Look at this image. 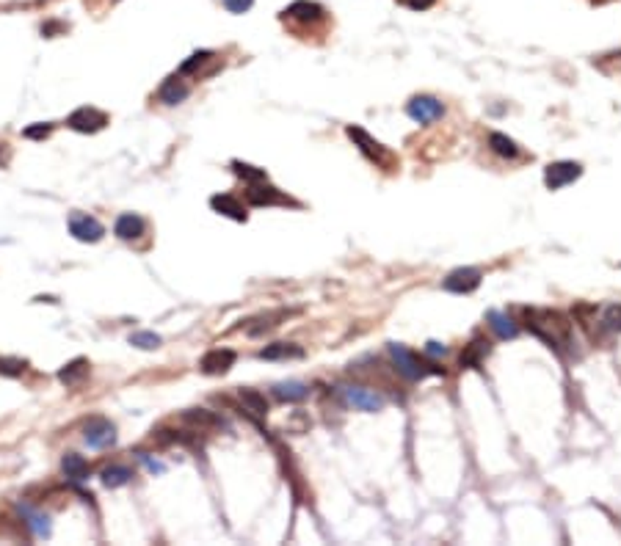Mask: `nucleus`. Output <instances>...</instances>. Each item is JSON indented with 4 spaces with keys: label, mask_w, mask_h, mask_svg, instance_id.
<instances>
[{
    "label": "nucleus",
    "mask_w": 621,
    "mask_h": 546,
    "mask_svg": "<svg viewBox=\"0 0 621 546\" xmlns=\"http://www.w3.org/2000/svg\"><path fill=\"white\" fill-rule=\"evenodd\" d=\"M489 147L494 155H500V158H505V161H514L517 155H519V147H517V141H511L508 135H503V132H491L489 135Z\"/></svg>",
    "instance_id": "obj_24"
},
{
    "label": "nucleus",
    "mask_w": 621,
    "mask_h": 546,
    "mask_svg": "<svg viewBox=\"0 0 621 546\" xmlns=\"http://www.w3.org/2000/svg\"><path fill=\"white\" fill-rule=\"evenodd\" d=\"M108 125V116L97 111V108H89V105H83V108H78L72 116H69V128L78 130V132H97Z\"/></svg>",
    "instance_id": "obj_9"
},
{
    "label": "nucleus",
    "mask_w": 621,
    "mask_h": 546,
    "mask_svg": "<svg viewBox=\"0 0 621 546\" xmlns=\"http://www.w3.org/2000/svg\"><path fill=\"white\" fill-rule=\"evenodd\" d=\"M481 279H484V276H481L478 268H456V271H450V273L445 276L442 287L448 290V292H456V295H467V292L481 287Z\"/></svg>",
    "instance_id": "obj_6"
},
{
    "label": "nucleus",
    "mask_w": 621,
    "mask_h": 546,
    "mask_svg": "<svg viewBox=\"0 0 621 546\" xmlns=\"http://www.w3.org/2000/svg\"><path fill=\"white\" fill-rule=\"evenodd\" d=\"M580 174H583V166L574 161L550 163L547 171H544V185H547L550 191H560V188H566L569 182H574Z\"/></svg>",
    "instance_id": "obj_4"
},
{
    "label": "nucleus",
    "mask_w": 621,
    "mask_h": 546,
    "mask_svg": "<svg viewBox=\"0 0 621 546\" xmlns=\"http://www.w3.org/2000/svg\"><path fill=\"white\" fill-rule=\"evenodd\" d=\"M345 400L351 406H357L359 411H381L384 409V397L376 389H364V386H345Z\"/></svg>",
    "instance_id": "obj_10"
},
{
    "label": "nucleus",
    "mask_w": 621,
    "mask_h": 546,
    "mask_svg": "<svg viewBox=\"0 0 621 546\" xmlns=\"http://www.w3.org/2000/svg\"><path fill=\"white\" fill-rule=\"evenodd\" d=\"M486 321H489V328L500 337V340H514L517 334H519V328H517V323L511 321L508 315H503V312H497V309H491L489 315H486Z\"/></svg>",
    "instance_id": "obj_19"
},
{
    "label": "nucleus",
    "mask_w": 621,
    "mask_h": 546,
    "mask_svg": "<svg viewBox=\"0 0 621 546\" xmlns=\"http://www.w3.org/2000/svg\"><path fill=\"white\" fill-rule=\"evenodd\" d=\"M324 14H326L324 6L315 3V0H295L282 11V17H290V20H298V23H318V20H324Z\"/></svg>",
    "instance_id": "obj_13"
},
{
    "label": "nucleus",
    "mask_w": 621,
    "mask_h": 546,
    "mask_svg": "<svg viewBox=\"0 0 621 546\" xmlns=\"http://www.w3.org/2000/svg\"><path fill=\"white\" fill-rule=\"evenodd\" d=\"M20 514H23V519L28 521V527H31V533L36 535V538H50V533H53V527H50V516L33 511L31 505H20Z\"/></svg>",
    "instance_id": "obj_17"
},
{
    "label": "nucleus",
    "mask_w": 621,
    "mask_h": 546,
    "mask_svg": "<svg viewBox=\"0 0 621 546\" xmlns=\"http://www.w3.org/2000/svg\"><path fill=\"white\" fill-rule=\"evenodd\" d=\"M183 419L191 422V425H202V428H219V425H224L221 419L216 417V414H210L207 409H191V411L183 414Z\"/></svg>",
    "instance_id": "obj_27"
},
{
    "label": "nucleus",
    "mask_w": 621,
    "mask_h": 546,
    "mask_svg": "<svg viewBox=\"0 0 621 546\" xmlns=\"http://www.w3.org/2000/svg\"><path fill=\"white\" fill-rule=\"evenodd\" d=\"M25 367H28V364H25L23 359H14V356H3V359H0V376H6V378L23 376Z\"/></svg>",
    "instance_id": "obj_30"
},
{
    "label": "nucleus",
    "mask_w": 621,
    "mask_h": 546,
    "mask_svg": "<svg viewBox=\"0 0 621 546\" xmlns=\"http://www.w3.org/2000/svg\"><path fill=\"white\" fill-rule=\"evenodd\" d=\"M69 232H72V237L80 240V243H97V240H102V235H105L102 224H99L94 216H86V213H72V216H69Z\"/></svg>",
    "instance_id": "obj_5"
},
{
    "label": "nucleus",
    "mask_w": 621,
    "mask_h": 546,
    "mask_svg": "<svg viewBox=\"0 0 621 546\" xmlns=\"http://www.w3.org/2000/svg\"><path fill=\"white\" fill-rule=\"evenodd\" d=\"M345 132H348V138H351V141L359 147L362 155H364V158H370L373 163H384L387 158H390V155H387V149H384V147H381V144H379V141H376V138H373L367 130L357 128V125H348V128H345Z\"/></svg>",
    "instance_id": "obj_8"
},
{
    "label": "nucleus",
    "mask_w": 621,
    "mask_h": 546,
    "mask_svg": "<svg viewBox=\"0 0 621 546\" xmlns=\"http://www.w3.org/2000/svg\"><path fill=\"white\" fill-rule=\"evenodd\" d=\"M273 395L282 400V403H298L309 395V386L301 384V381H282V384L273 386Z\"/></svg>",
    "instance_id": "obj_22"
},
{
    "label": "nucleus",
    "mask_w": 621,
    "mask_h": 546,
    "mask_svg": "<svg viewBox=\"0 0 621 546\" xmlns=\"http://www.w3.org/2000/svg\"><path fill=\"white\" fill-rule=\"evenodd\" d=\"M406 113H409L414 122H420V125H431V122H436V119L445 116V105H442L436 97L420 94V97H412V99H409Z\"/></svg>",
    "instance_id": "obj_3"
},
{
    "label": "nucleus",
    "mask_w": 621,
    "mask_h": 546,
    "mask_svg": "<svg viewBox=\"0 0 621 546\" xmlns=\"http://www.w3.org/2000/svg\"><path fill=\"white\" fill-rule=\"evenodd\" d=\"M489 354V342L486 340H472L467 348H464V354H461V367H472V370H478L481 364H484V356Z\"/></svg>",
    "instance_id": "obj_21"
},
{
    "label": "nucleus",
    "mask_w": 621,
    "mask_h": 546,
    "mask_svg": "<svg viewBox=\"0 0 621 546\" xmlns=\"http://www.w3.org/2000/svg\"><path fill=\"white\" fill-rule=\"evenodd\" d=\"M113 232H116L122 240H135V237H141V235H144V218H141V216H135V213H122V216L116 218Z\"/></svg>",
    "instance_id": "obj_15"
},
{
    "label": "nucleus",
    "mask_w": 621,
    "mask_h": 546,
    "mask_svg": "<svg viewBox=\"0 0 621 546\" xmlns=\"http://www.w3.org/2000/svg\"><path fill=\"white\" fill-rule=\"evenodd\" d=\"M130 345L141 348V351H155L161 345V337L155 331H135V334H130Z\"/></svg>",
    "instance_id": "obj_29"
},
{
    "label": "nucleus",
    "mask_w": 621,
    "mask_h": 546,
    "mask_svg": "<svg viewBox=\"0 0 621 546\" xmlns=\"http://www.w3.org/2000/svg\"><path fill=\"white\" fill-rule=\"evenodd\" d=\"M83 439H86V445L89 447H94V450H105V447H111L113 442H116V428H113V422H108V419H92L86 428H83Z\"/></svg>",
    "instance_id": "obj_7"
},
{
    "label": "nucleus",
    "mask_w": 621,
    "mask_h": 546,
    "mask_svg": "<svg viewBox=\"0 0 621 546\" xmlns=\"http://www.w3.org/2000/svg\"><path fill=\"white\" fill-rule=\"evenodd\" d=\"M304 356V348H298L293 342H273L268 348L260 351V359L265 361H282V359H301Z\"/></svg>",
    "instance_id": "obj_20"
},
{
    "label": "nucleus",
    "mask_w": 621,
    "mask_h": 546,
    "mask_svg": "<svg viewBox=\"0 0 621 546\" xmlns=\"http://www.w3.org/2000/svg\"><path fill=\"white\" fill-rule=\"evenodd\" d=\"M141 461H144V466H147L149 472H155V475H164V472H166V464H161V461H152L149 455H141Z\"/></svg>",
    "instance_id": "obj_35"
},
{
    "label": "nucleus",
    "mask_w": 621,
    "mask_h": 546,
    "mask_svg": "<svg viewBox=\"0 0 621 546\" xmlns=\"http://www.w3.org/2000/svg\"><path fill=\"white\" fill-rule=\"evenodd\" d=\"M232 168H235V174L240 177V180H246V182H262V180H268V174L257 168V166H249V163H240L235 161L232 163Z\"/></svg>",
    "instance_id": "obj_28"
},
{
    "label": "nucleus",
    "mask_w": 621,
    "mask_h": 546,
    "mask_svg": "<svg viewBox=\"0 0 621 546\" xmlns=\"http://www.w3.org/2000/svg\"><path fill=\"white\" fill-rule=\"evenodd\" d=\"M235 351H229V348H216V351H207V354L202 356V361H199V370L204 373V376H224L229 367L235 364Z\"/></svg>",
    "instance_id": "obj_11"
},
{
    "label": "nucleus",
    "mask_w": 621,
    "mask_h": 546,
    "mask_svg": "<svg viewBox=\"0 0 621 546\" xmlns=\"http://www.w3.org/2000/svg\"><path fill=\"white\" fill-rule=\"evenodd\" d=\"M425 354H428V356H445V354H448V348H445L442 342H428V345H425Z\"/></svg>",
    "instance_id": "obj_36"
},
{
    "label": "nucleus",
    "mask_w": 621,
    "mask_h": 546,
    "mask_svg": "<svg viewBox=\"0 0 621 546\" xmlns=\"http://www.w3.org/2000/svg\"><path fill=\"white\" fill-rule=\"evenodd\" d=\"M61 31H64L61 23H47V25H42V33H44V36H53V33H61Z\"/></svg>",
    "instance_id": "obj_38"
},
{
    "label": "nucleus",
    "mask_w": 621,
    "mask_h": 546,
    "mask_svg": "<svg viewBox=\"0 0 621 546\" xmlns=\"http://www.w3.org/2000/svg\"><path fill=\"white\" fill-rule=\"evenodd\" d=\"M210 207L219 213V216H227L232 221H246L249 216H246V210H243V204L235 199V196H229V193H219V196H213L210 199Z\"/></svg>",
    "instance_id": "obj_14"
},
{
    "label": "nucleus",
    "mask_w": 621,
    "mask_h": 546,
    "mask_svg": "<svg viewBox=\"0 0 621 546\" xmlns=\"http://www.w3.org/2000/svg\"><path fill=\"white\" fill-rule=\"evenodd\" d=\"M61 469H64V475L72 483H80L89 478V464H86V458L78 455V452H66L64 458H61Z\"/></svg>",
    "instance_id": "obj_18"
},
{
    "label": "nucleus",
    "mask_w": 621,
    "mask_h": 546,
    "mask_svg": "<svg viewBox=\"0 0 621 546\" xmlns=\"http://www.w3.org/2000/svg\"><path fill=\"white\" fill-rule=\"evenodd\" d=\"M602 328H605V331H621V306L619 304H613V306L605 309V315H602Z\"/></svg>",
    "instance_id": "obj_31"
},
{
    "label": "nucleus",
    "mask_w": 621,
    "mask_h": 546,
    "mask_svg": "<svg viewBox=\"0 0 621 546\" xmlns=\"http://www.w3.org/2000/svg\"><path fill=\"white\" fill-rule=\"evenodd\" d=\"M527 328L544 340L550 348L560 351L563 345H569V323L558 312H541V309H527Z\"/></svg>",
    "instance_id": "obj_1"
},
{
    "label": "nucleus",
    "mask_w": 621,
    "mask_h": 546,
    "mask_svg": "<svg viewBox=\"0 0 621 546\" xmlns=\"http://www.w3.org/2000/svg\"><path fill=\"white\" fill-rule=\"evenodd\" d=\"M436 0H406V6L409 8H414V11H425V8H431Z\"/></svg>",
    "instance_id": "obj_37"
},
{
    "label": "nucleus",
    "mask_w": 621,
    "mask_h": 546,
    "mask_svg": "<svg viewBox=\"0 0 621 546\" xmlns=\"http://www.w3.org/2000/svg\"><path fill=\"white\" fill-rule=\"evenodd\" d=\"M158 97H161V102H166V105H177V102H183V99L188 97V86H185L180 77H168L164 86H161Z\"/></svg>",
    "instance_id": "obj_23"
},
{
    "label": "nucleus",
    "mask_w": 621,
    "mask_h": 546,
    "mask_svg": "<svg viewBox=\"0 0 621 546\" xmlns=\"http://www.w3.org/2000/svg\"><path fill=\"white\" fill-rule=\"evenodd\" d=\"M213 58V53L210 50H199V53H194L188 61H183V66H180V75H191V72H197L199 66L204 64V61H210Z\"/></svg>",
    "instance_id": "obj_32"
},
{
    "label": "nucleus",
    "mask_w": 621,
    "mask_h": 546,
    "mask_svg": "<svg viewBox=\"0 0 621 546\" xmlns=\"http://www.w3.org/2000/svg\"><path fill=\"white\" fill-rule=\"evenodd\" d=\"M133 478V472L128 466H108V469H102V485L105 488H122V485H128Z\"/></svg>",
    "instance_id": "obj_25"
},
{
    "label": "nucleus",
    "mask_w": 621,
    "mask_h": 546,
    "mask_svg": "<svg viewBox=\"0 0 621 546\" xmlns=\"http://www.w3.org/2000/svg\"><path fill=\"white\" fill-rule=\"evenodd\" d=\"M50 132H53V125H50V122H36V125L23 130V135L31 138V141H42V138H47Z\"/></svg>",
    "instance_id": "obj_33"
},
{
    "label": "nucleus",
    "mask_w": 621,
    "mask_h": 546,
    "mask_svg": "<svg viewBox=\"0 0 621 546\" xmlns=\"http://www.w3.org/2000/svg\"><path fill=\"white\" fill-rule=\"evenodd\" d=\"M246 199L254 204V207H268V204H290V199L285 193H279L273 185H268L265 180L262 182H252V188L246 191Z\"/></svg>",
    "instance_id": "obj_12"
},
{
    "label": "nucleus",
    "mask_w": 621,
    "mask_h": 546,
    "mask_svg": "<svg viewBox=\"0 0 621 546\" xmlns=\"http://www.w3.org/2000/svg\"><path fill=\"white\" fill-rule=\"evenodd\" d=\"M254 6V0H224V8L232 14H246Z\"/></svg>",
    "instance_id": "obj_34"
},
{
    "label": "nucleus",
    "mask_w": 621,
    "mask_h": 546,
    "mask_svg": "<svg viewBox=\"0 0 621 546\" xmlns=\"http://www.w3.org/2000/svg\"><path fill=\"white\" fill-rule=\"evenodd\" d=\"M390 356L395 359V364H398V373L403 376V378H409V381H420L423 376H439L442 373V367H423L420 361H417V356L412 354V351H406L403 345H398V342H390Z\"/></svg>",
    "instance_id": "obj_2"
},
{
    "label": "nucleus",
    "mask_w": 621,
    "mask_h": 546,
    "mask_svg": "<svg viewBox=\"0 0 621 546\" xmlns=\"http://www.w3.org/2000/svg\"><path fill=\"white\" fill-rule=\"evenodd\" d=\"M240 400H243L246 411H252V414H257V417H265V414H268V400L262 397L260 392H254V389H240Z\"/></svg>",
    "instance_id": "obj_26"
},
{
    "label": "nucleus",
    "mask_w": 621,
    "mask_h": 546,
    "mask_svg": "<svg viewBox=\"0 0 621 546\" xmlns=\"http://www.w3.org/2000/svg\"><path fill=\"white\" fill-rule=\"evenodd\" d=\"M86 376H89V361H86V359H72L69 364H64V367L59 370V381L64 386L83 384Z\"/></svg>",
    "instance_id": "obj_16"
}]
</instances>
